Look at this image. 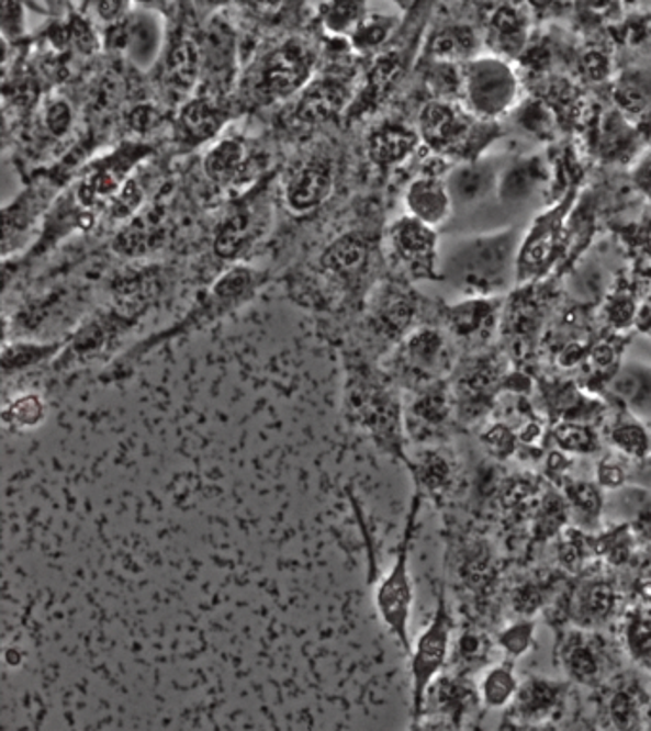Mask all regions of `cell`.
<instances>
[{
	"label": "cell",
	"instance_id": "ee69618b",
	"mask_svg": "<svg viewBox=\"0 0 651 731\" xmlns=\"http://www.w3.org/2000/svg\"><path fill=\"white\" fill-rule=\"evenodd\" d=\"M609 717H611L615 728H619V730L635 728L638 720V707L632 694L617 691L609 701Z\"/></svg>",
	"mask_w": 651,
	"mask_h": 731
},
{
	"label": "cell",
	"instance_id": "c3c4849f",
	"mask_svg": "<svg viewBox=\"0 0 651 731\" xmlns=\"http://www.w3.org/2000/svg\"><path fill=\"white\" fill-rule=\"evenodd\" d=\"M25 31L22 0H2V33L4 41L22 37Z\"/></svg>",
	"mask_w": 651,
	"mask_h": 731
},
{
	"label": "cell",
	"instance_id": "44dd1931",
	"mask_svg": "<svg viewBox=\"0 0 651 731\" xmlns=\"http://www.w3.org/2000/svg\"><path fill=\"white\" fill-rule=\"evenodd\" d=\"M495 183V170L487 162H472L469 167L457 169L449 176V193L459 203H476L490 193Z\"/></svg>",
	"mask_w": 651,
	"mask_h": 731
},
{
	"label": "cell",
	"instance_id": "2e32d148",
	"mask_svg": "<svg viewBox=\"0 0 651 731\" xmlns=\"http://www.w3.org/2000/svg\"><path fill=\"white\" fill-rule=\"evenodd\" d=\"M206 27L205 37L201 43L203 56V71L209 82L214 87H227L234 77L235 67V35L234 30L222 20H216Z\"/></svg>",
	"mask_w": 651,
	"mask_h": 731
},
{
	"label": "cell",
	"instance_id": "816d5d0a",
	"mask_svg": "<svg viewBox=\"0 0 651 731\" xmlns=\"http://www.w3.org/2000/svg\"><path fill=\"white\" fill-rule=\"evenodd\" d=\"M531 637H534V627L527 622H520L513 629L506 630L505 634L501 637V644L505 645L506 650L520 655L531 644Z\"/></svg>",
	"mask_w": 651,
	"mask_h": 731
},
{
	"label": "cell",
	"instance_id": "e0dca14e",
	"mask_svg": "<svg viewBox=\"0 0 651 731\" xmlns=\"http://www.w3.org/2000/svg\"><path fill=\"white\" fill-rule=\"evenodd\" d=\"M418 146V134L409 126L386 123L367 136V155L377 169H394L407 161Z\"/></svg>",
	"mask_w": 651,
	"mask_h": 731
},
{
	"label": "cell",
	"instance_id": "74e56055",
	"mask_svg": "<svg viewBox=\"0 0 651 731\" xmlns=\"http://www.w3.org/2000/svg\"><path fill=\"white\" fill-rule=\"evenodd\" d=\"M554 438H557L558 446L564 447L565 451H573V453H591L598 447L596 436L591 428L573 425V423L557 426Z\"/></svg>",
	"mask_w": 651,
	"mask_h": 731
},
{
	"label": "cell",
	"instance_id": "f6af8a7d",
	"mask_svg": "<svg viewBox=\"0 0 651 731\" xmlns=\"http://www.w3.org/2000/svg\"><path fill=\"white\" fill-rule=\"evenodd\" d=\"M449 475H451V470L438 454H426L425 459L418 464L420 482L425 483L426 487L434 491V493L446 487L449 483Z\"/></svg>",
	"mask_w": 651,
	"mask_h": 731
},
{
	"label": "cell",
	"instance_id": "e575fe53",
	"mask_svg": "<svg viewBox=\"0 0 651 731\" xmlns=\"http://www.w3.org/2000/svg\"><path fill=\"white\" fill-rule=\"evenodd\" d=\"M615 607L614 588L608 583H594L586 586L585 593L581 596V609L591 621H601L606 619Z\"/></svg>",
	"mask_w": 651,
	"mask_h": 731
},
{
	"label": "cell",
	"instance_id": "d590c367",
	"mask_svg": "<svg viewBox=\"0 0 651 731\" xmlns=\"http://www.w3.org/2000/svg\"><path fill=\"white\" fill-rule=\"evenodd\" d=\"M611 439L615 446L621 449L622 453L629 457H644L650 449V436L642 426L637 425L635 420H625L615 426L611 431Z\"/></svg>",
	"mask_w": 651,
	"mask_h": 731
},
{
	"label": "cell",
	"instance_id": "94428289",
	"mask_svg": "<svg viewBox=\"0 0 651 731\" xmlns=\"http://www.w3.org/2000/svg\"><path fill=\"white\" fill-rule=\"evenodd\" d=\"M132 2L142 10H151L161 14L162 10H167L175 0H132Z\"/></svg>",
	"mask_w": 651,
	"mask_h": 731
},
{
	"label": "cell",
	"instance_id": "60d3db41",
	"mask_svg": "<svg viewBox=\"0 0 651 731\" xmlns=\"http://www.w3.org/2000/svg\"><path fill=\"white\" fill-rule=\"evenodd\" d=\"M627 640L632 655L646 666H651V621L646 617H632L629 630H627Z\"/></svg>",
	"mask_w": 651,
	"mask_h": 731
},
{
	"label": "cell",
	"instance_id": "f907efd6",
	"mask_svg": "<svg viewBox=\"0 0 651 731\" xmlns=\"http://www.w3.org/2000/svg\"><path fill=\"white\" fill-rule=\"evenodd\" d=\"M459 651H461V659L464 663H480L482 659L487 657L490 651V642L487 638L476 632H469L461 638L459 642Z\"/></svg>",
	"mask_w": 651,
	"mask_h": 731
},
{
	"label": "cell",
	"instance_id": "b9f144b4",
	"mask_svg": "<svg viewBox=\"0 0 651 731\" xmlns=\"http://www.w3.org/2000/svg\"><path fill=\"white\" fill-rule=\"evenodd\" d=\"M144 201V190L134 178H128L125 185L117 191V195L111 199V216L117 220L131 218L138 211Z\"/></svg>",
	"mask_w": 651,
	"mask_h": 731
},
{
	"label": "cell",
	"instance_id": "83f0119b",
	"mask_svg": "<svg viewBox=\"0 0 651 731\" xmlns=\"http://www.w3.org/2000/svg\"><path fill=\"white\" fill-rule=\"evenodd\" d=\"M614 392L621 395L635 409L651 413V371L650 369H625L614 381Z\"/></svg>",
	"mask_w": 651,
	"mask_h": 731
},
{
	"label": "cell",
	"instance_id": "91938a15",
	"mask_svg": "<svg viewBox=\"0 0 651 731\" xmlns=\"http://www.w3.org/2000/svg\"><path fill=\"white\" fill-rule=\"evenodd\" d=\"M594 363L598 367H608L614 363V350L608 345H602L593 351Z\"/></svg>",
	"mask_w": 651,
	"mask_h": 731
},
{
	"label": "cell",
	"instance_id": "ac0fdd59",
	"mask_svg": "<svg viewBox=\"0 0 651 731\" xmlns=\"http://www.w3.org/2000/svg\"><path fill=\"white\" fill-rule=\"evenodd\" d=\"M203 71V56L201 44L191 37H180L170 44L162 66V81L176 94H188Z\"/></svg>",
	"mask_w": 651,
	"mask_h": 731
},
{
	"label": "cell",
	"instance_id": "5b68a950",
	"mask_svg": "<svg viewBox=\"0 0 651 731\" xmlns=\"http://www.w3.org/2000/svg\"><path fill=\"white\" fill-rule=\"evenodd\" d=\"M315 54L301 38H291L260 61L257 92L263 100H283L302 92L314 77Z\"/></svg>",
	"mask_w": 651,
	"mask_h": 731
},
{
	"label": "cell",
	"instance_id": "1f68e13d",
	"mask_svg": "<svg viewBox=\"0 0 651 731\" xmlns=\"http://www.w3.org/2000/svg\"><path fill=\"white\" fill-rule=\"evenodd\" d=\"M493 322V312L485 302H469L464 306L454 307L451 312V325L461 337L480 335Z\"/></svg>",
	"mask_w": 651,
	"mask_h": 731
},
{
	"label": "cell",
	"instance_id": "4dcf8cb0",
	"mask_svg": "<svg viewBox=\"0 0 651 731\" xmlns=\"http://www.w3.org/2000/svg\"><path fill=\"white\" fill-rule=\"evenodd\" d=\"M451 413V405L441 390H426L418 395L417 402L411 407V417L423 428H436L441 425Z\"/></svg>",
	"mask_w": 651,
	"mask_h": 731
},
{
	"label": "cell",
	"instance_id": "680465c9",
	"mask_svg": "<svg viewBox=\"0 0 651 731\" xmlns=\"http://www.w3.org/2000/svg\"><path fill=\"white\" fill-rule=\"evenodd\" d=\"M229 2L232 0H193V7L198 10V14L203 15V18H214Z\"/></svg>",
	"mask_w": 651,
	"mask_h": 731
},
{
	"label": "cell",
	"instance_id": "9c48e42d",
	"mask_svg": "<svg viewBox=\"0 0 651 731\" xmlns=\"http://www.w3.org/2000/svg\"><path fill=\"white\" fill-rule=\"evenodd\" d=\"M333 188H335L333 162L323 157H315L304 162L301 169L294 170L287 180L283 199L291 213L304 216L319 209L330 198Z\"/></svg>",
	"mask_w": 651,
	"mask_h": 731
},
{
	"label": "cell",
	"instance_id": "603a6c76",
	"mask_svg": "<svg viewBox=\"0 0 651 731\" xmlns=\"http://www.w3.org/2000/svg\"><path fill=\"white\" fill-rule=\"evenodd\" d=\"M48 405L43 395L23 392L4 403L2 420L12 431H35L46 423Z\"/></svg>",
	"mask_w": 651,
	"mask_h": 731
},
{
	"label": "cell",
	"instance_id": "6f0895ef",
	"mask_svg": "<svg viewBox=\"0 0 651 731\" xmlns=\"http://www.w3.org/2000/svg\"><path fill=\"white\" fill-rule=\"evenodd\" d=\"M598 475H601L602 485H606V487H619L625 482V472L617 464H604Z\"/></svg>",
	"mask_w": 651,
	"mask_h": 731
},
{
	"label": "cell",
	"instance_id": "d6986e66",
	"mask_svg": "<svg viewBox=\"0 0 651 731\" xmlns=\"http://www.w3.org/2000/svg\"><path fill=\"white\" fill-rule=\"evenodd\" d=\"M247 169V147L237 138L218 139L203 157L205 175L220 185L242 182Z\"/></svg>",
	"mask_w": 651,
	"mask_h": 731
},
{
	"label": "cell",
	"instance_id": "d6a6232c",
	"mask_svg": "<svg viewBox=\"0 0 651 731\" xmlns=\"http://www.w3.org/2000/svg\"><path fill=\"white\" fill-rule=\"evenodd\" d=\"M518 688L513 671L506 666L493 668L482 682L483 701L490 707H505L513 699Z\"/></svg>",
	"mask_w": 651,
	"mask_h": 731
},
{
	"label": "cell",
	"instance_id": "7402d4cb",
	"mask_svg": "<svg viewBox=\"0 0 651 731\" xmlns=\"http://www.w3.org/2000/svg\"><path fill=\"white\" fill-rule=\"evenodd\" d=\"M257 214L252 211H239L227 218L216 234L214 250L220 258H235L249 247L257 237Z\"/></svg>",
	"mask_w": 651,
	"mask_h": 731
},
{
	"label": "cell",
	"instance_id": "f1b7e54d",
	"mask_svg": "<svg viewBox=\"0 0 651 731\" xmlns=\"http://www.w3.org/2000/svg\"><path fill=\"white\" fill-rule=\"evenodd\" d=\"M413 315V306L407 296L397 294V291H389V294L379 301L374 310V322L379 323V329L386 335H400Z\"/></svg>",
	"mask_w": 651,
	"mask_h": 731
},
{
	"label": "cell",
	"instance_id": "4316f807",
	"mask_svg": "<svg viewBox=\"0 0 651 731\" xmlns=\"http://www.w3.org/2000/svg\"><path fill=\"white\" fill-rule=\"evenodd\" d=\"M560 701V688L550 682L534 681L518 691V710L521 717L542 720Z\"/></svg>",
	"mask_w": 651,
	"mask_h": 731
},
{
	"label": "cell",
	"instance_id": "7a4b0ae2",
	"mask_svg": "<svg viewBox=\"0 0 651 731\" xmlns=\"http://www.w3.org/2000/svg\"><path fill=\"white\" fill-rule=\"evenodd\" d=\"M514 235L476 237L459 245L447 258L454 279L464 286L490 291L505 283L514 255Z\"/></svg>",
	"mask_w": 651,
	"mask_h": 731
},
{
	"label": "cell",
	"instance_id": "7c38bea8",
	"mask_svg": "<svg viewBox=\"0 0 651 731\" xmlns=\"http://www.w3.org/2000/svg\"><path fill=\"white\" fill-rule=\"evenodd\" d=\"M389 243L394 257L409 266L411 270L417 273L433 270L436 258L434 227L407 214L390 226Z\"/></svg>",
	"mask_w": 651,
	"mask_h": 731
},
{
	"label": "cell",
	"instance_id": "9f6ffc18",
	"mask_svg": "<svg viewBox=\"0 0 651 731\" xmlns=\"http://www.w3.org/2000/svg\"><path fill=\"white\" fill-rule=\"evenodd\" d=\"M485 441H487V446H490L495 453L501 454V457H505V454L510 453L514 449V436L508 428H505V426H495V428H491L490 434L485 436Z\"/></svg>",
	"mask_w": 651,
	"mask_h": 731
},
{
	"label": "cell",
	"instance_id": "3957f363",
	"mask_svg": "<svg viewBox=\"0 0 651 731\" xmlns=\"http://www.w3.org/2000/svg\"><path fill=\"white\" fill-rule=\"evenodd\" d=\"M451 642V619L447 614L446 600L439 596L433 621L428 622L415 645H411V709L413 720L418 722L425 709L426 695L433 688L434 678L446 665Z\"/></svg>",
	"mask_w": 651,
	"mask_h": 731
},
{
	"label": "cell",
	"instance_id": "836d02e7",
	"mask_svg": "<svg viewBox=\"0 0 651 731\" xmlns=\"http://www.w3.org/2000/svg\"><path fill=\"white\" fill-rule=\"evenodd\" d=\"M565 666L575 681L585 682V684L596 681L601 673V663L596 659V653L586 642H573L568 648Z\"/></svg>",
	"mask_w": 651,
	"mask_h": 731
},
{
	"label": "cell",
	"instance_id": "6125c7cd",
	"mask_svg": "<svg viewBox=\"0 0 651 731\" xmlns=\"http://www.w3.org/2000/svg\"><path fill=\"white\" fill-rule=\"evenodd\" d=\"M242 2L257 12H268V10L278 8L283 0H242Z\"/></svg>",
	"mask_w": 651,
	"mask_h": 731
},
{
	"label": "cell",
	"instance_id": "8d00e7d4",
	"mask_svg": "<svg viewBox=\"0 0 651 731\" xmlns=\"http://www.w3.org/2000/svg\"><path fill=\"white\" fill-rule=\"evenodd\" d=\"M498 381L497 367L491 363H482V366L474 367L470 373L464 374L459 390H461L462 400L469 402H478L485 395L490 394L493 384Z\"/></svg>",
	"mask_w": 651,
	"mask_h": 731
},
{
	"label": "cell",
	"instance_id": "5bb4252c",
	"mask_svg": "<svg viewBox=\"0 0 651 731\" xmlns=\"http://www.w3.org/2000/svg\"><path fill=\"white\" fill-rule=\"evenodd\" d=\"M405 206L409 216L425 222L426 226L436 227L449 218L453 199L447 183L441 182L438 176L423 175L413 180L405 191Z\"/></svg>",
	"mask_w": 651,
	"mask_h": 731
},
{
	"label": "cell",
	"instance_id": "ba28073f",
	"mask_svg": "<svg viewBox=\"0 0 651 731\" xmlns=\"http://www.w3.org/2000/svg\"><path fill=\"white\" fill-rule=\"evenodd\" d=\"M146 154L147 149L144 146L121 147L108 159L98 162L94 169L88 170L77 190V199L88 209L111 201L125 185L132 167Z\"/></svg>",
	"mask_w": 651,
	"mask_h": 731
},
{
	"label": "cell",
	"instance_id": "f35d334b",
	"mask_svg": "<svg viewBox=\"0 0 651 731\" xmlns=\"http://www.w3.org/2000/svg\"><path fill=\"white\" fill-rule=\"evenodd\" d=\"M472 44H474V41H472L470 31H446V33H441V35L434 38L433 54L439 61H453V59L464 56Z\"/></svg>",
	"mask_w": 651,
	"mask_h": 731
},
{
	"label": "cell",
	"instance_id": "52a82bcc",
	"mask_svg": "<svg viewBox=\"0 0 651 731\" xmlns=\"http://www.w3.org/2000/svg\"><path fill=\"white\" fill-rule=\"evenodd\" d=\"M111 48L125 52L126 58L139 69H149L165 46V23L159 12L132 10L125 20L111 23L108 31Z\"/></svg>",
	"mask_w": 651,
	"mask_h": 731
},
{
	"label": "cell",
	"instance_id": "681fc988",
	"mask_svg": "<svg viewBox=\"0 0 651 731\" xmlns=\"http://www.w3.org/2000/svg\"><path fill=\"white\" fill-rule=\"evenodd\" d=\"M132 0H92L94 12L102 22L117 23L132 12Z\"/></svg>",
	"mask_w": 651,
	"mask_h": 731
},
{
	"label": "cell",
	"instance_id": "f5cc1de1",
	"mask_svg": "<svg viewBox=\"0 0 651 731\" xmlns=\"http://www.w3.org/2000/svg\"><path fill=\"white\" fill-rule=\"evenodd\" d=\"M542 604V594L537 586L526 585L516 591L513 598V606L518 614H535Z\"/></svg>",
	"mask_w": 651,
	"mask_h": 731
},
{
	"label": "cell",
	"instance_id": "11a10c76",
	"mask_svg": "<svg viewBox=\"0 0 651 731\" xmlns=\"http://www.w3.org/2000/svg\"><path fill=\"white\" fill-rule=\"evenodd\" d=\"M583 558H585V552H583V542L579 539V535H568L560 547V560L568 570H579Z\"/></svg>",
	"mask_w": 651,
	"mask_h": 731
},
{
	"label": "cell",
	"instance_id": "cb8c5ba5",
	"mask_svg": "<svg viewBox=\"0 0 651 731\" xmlns=\"http://www.w3.org/2000/svg\"><path fill=\"white\" fill-rule=\"evenodd\" d=\"M323 30L333 37H351L366 20V0H325L319 8Z\"/></svg>",
	"mask_w": 651,
	"mask_h": 731
},
{
	"label": "cell",
	"instance_id": "277c9868",
	"mask_svg": "<svg viewBox=\"0 0 651 731\" xmlns=\"http://www.w3.org/2000/svg\"><path fill=\"white\" fill-rule=\"evenodd\" d=\"M377 384L369 374L351 373L346 386V418L351 426L369 431L381 446H389L400 430V407L389 390Z\"/></svg>",
	"mask_w": 651,
	"mask_h": 731
},
{
	"label": "cell",
	"instance_id": "be15d7a7",
	"mask_svg": "<svg viewBox=\"0 0 651 731\" xmlns=\"http://www.w3.org/2000/svg\"><path fill=\"white\" fill-rule=\"evenodd\" d=\"M588 4L593 8L608 7L609 0H588Z\"/></svg>",
	"mask_w": 651,
	"mask_h": 731
},
{
	"label": "cell",
	"instance_id": "f546056e",
	"mask_svg": "<svg viewBox=\"0 0 651 731\" xmlns=\"http://www.w3.org/2000/svg\"><path fill=\"white\" fill-rule=\"evenodd\" d=\"M395 27L392 15H366L358 30L351 33L350 43L358 52H371L389 41Z\"/></svg>",
	"mask_w": 651,
	"mask_h": 731
},
{
	"label": "cell",
	"instance_id": "30bf717a",
	"mask_svg": "<svg viewBox=\"0 0 651 731\" xmlns=\"http://www.w3.org/2000/svg\"><path fill=\"white\" fill-rule=\"evenodd\" d=\"M420 138L436 151H454L467 144L470 136V119L453 103L430 102L418 115Z\"/></svg>",
	"mask_w": 651,
	"mask_h": 731
},
{
	"label": "cell",
	"instance_id": "bcb514c9",
	"mask_svg": "<svg viewBox=\"0 0 651 731\" xmlns=\"http://www.w3.org/2000/svg\"><path fill=\"white\" fill-rule=\"evenodd\" d=\"M568 495H570L571 505L575 506L579 513H583L585 516H596L601 513V493L591 483H573Z\"/></svg>",
	"mask_w": 651,
	"mask_h": 731
},
{
	"label": "cell",
	"instance_id": "db71d44e",
	"mask_svg": "<svg viewBox=\"0 0 651 731\" xmlns=\"http://www.w3.org/2000/svg\"><path fill=\"white\" fill-rule=\"evenodd\" d=\"M565 519L564 505L558 498H549L542 506L541 531L545 535L557 533Z\"/></svg>",
	"mask_w": 651,
	"mask_h": 731
},
{
	"label": "cell",
	"instance_id": "8992f818",
	"mask_svg": "<svg viewBox=\"0 0 651 731\" xmlns=\"http://www.w3.org/2000/svg\"><path fill=\"white\" fill-rule=\"evenodd\" d=\"M462 87L467 90L470 108L483 117H497L505 113L516 98V79L510 67L497 59H478L464 67Z\"/></svg>",
	"mask_w": 651,
	"mask_h": 731
},
{
	"label": "cell",
	"instance_id": "ffe728a7",
	"mask_svg": "<svg viewBox=\"0 0 651 731\" xmlns=\"http://www.w3.org/2000/svg\"><path fill=\"white\" fill-rule=\"evenodd\" d=\"M369 260V247L359 235H345L322 255L323 270L340 281L358 278Z\"/></svg>",
	"mask_w": 651,
	"mask_h": 731
},
{
	"label": "cell",
	"instance_id": "8fae6325",
	"mask_svg": "<svg viewBox=\"0 0 651 731\" xmlns=\"http://www.w3.org/2000/svg\"><path fill=\"white\" fill-rule=\"evenodd\" d=\"M351 100L350 87L335 75L312 79L301 92L294 117L307 125H319L337 117L340 111H348Z\"/></svg>",
	"mask_w": 651,
	"mask_h": 731
},
{
	"label": "cell",
	"instance_id": "4fadbf2b",
	"mask_svg": "<svg viewBox=\"0 0 651 731\" xmlns=\"http://www.w3.org/2000/svg\"><path fill=\"white\" fill-rule=\"evenodd\" d=\"M227 119L229 115L220 108L218 103H214L213 98L201 95V98L188 100L176 117V142L183 149L201 146L209 139L218 136L220 131L226 125Z\"/></svg>",
	"mask_w": 651,
	"mask_h": 731
},
{
	"label": "cell",
	"instance_id": "7bdbcfd3",
	"mask_svg": "<svg viewBox=\"0 0 651 731\" xmlns=\"http://www.w3.org/2000/svg\"><path fill=\"white\" fill-rule=\"evenodd\" d=\"M44 125L54 138H64L74 125V111L64 98L52 100L44 111Z\"/></svg>",
	"mask_w": 651,
	"mask_h": 731
},
{
	"label": "cell",
	"instance_id": "ab89813d",
	"mask_svg": "<svg viewBox=\"0 0 651 731\" xmlns=\"http://www.w3.org/2000/svg\"><path fill=\"white\" fill-rule=\"evenodd\" d=\"M495 35L498 37V44L503 46V50L514 52L520 50L521 46V20L514 10L503 8L497 15H495Z\"/></svg>",
	"mask_w": 651,
	"mask_h": 731
},
{
	"label": "cell",
	"instance_id": "484cf974",
	"mask_svg": "<svg viewBox=\"0 0 651 731\" xmlns=\"http://www.w3.org/2000/svg\"><path fill=\"white\" fill-rule=\"evenodd\" d=\"M44 199L46 195L43 191H27L4 209V243L10 241L12 235L18 239L30 232L38 214L44 211Z\"/></svg>",
	"mask_w": 651,
	"mask_h": 731
},
{
	"label": "cell",
	"instance_id": "6da1fadb",
	"mask_svg": "<svg viewBox=\"0 0 651 731\" xmlns=\"http://www.w3.org/2000/svg\"><path fill=\"white\" fill-rule=\"evenodd\" d=\"M418 497L413 498L409 518L405 524L403 539L397 547L394 563L389 573L374 586V611L395 642L409 653V621L413 609V581H411L409 554L415 521H417Z\"/></svg>",
	"mask_w": 651,
	"mask_h": 731
},
{
	"label": "cell",
	"instance_id": "d4e9b609",
	"mask_svg": "<svg viewBox=\"0 0 651 731\" xmlns=\"http://www.w3.org/2000/svg\"><path fill=\"white\" fill-rule=\"evenodd\" d=\"M64 342H14L4 346L2 351V371L4 376L20 373L30 367H37L46 359L58 356Z\"/></svg>",
	"mask_w": 651,
	"mask_h": 731
},
{
	"label": "cell",
	"instance_id": "9a60e30c",
	"mask_svg": "<svg viewBox=\"0 0 651 731\" xmlns=\"http://www.w3.org/2000/svg\"><path fill=\"white\" fill-rule=\"evenodd\" d=\"M402 363L417 379H433L449 363L446 340L436 329H418L405 338Z\"/></svg>",
	"mask_w": 651,
	"mask_h": 731
},
{
	"label": "cell",
	"instance_id": "7dc6e473",
	"mask_svg": "<svg viewBox=\"0 0 651 731\" xmlns=\"http://www.w3.org/2000/svg\"><path fill=\"white\" fill-rule=\"evenodd\" d=\"M535 170L537 169H535L534 162H524L518 169H514V172L506 176L505 183H503V195H508V198L527 195L534 188L535 178H537Z\"/></svg>",
	"mask_w": 651,
	"mask_h": 731
}]
</instances>
